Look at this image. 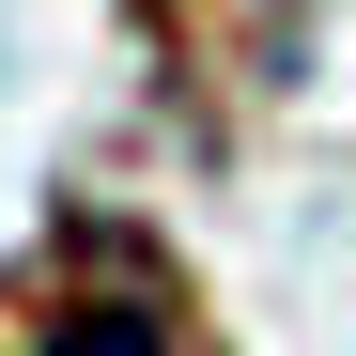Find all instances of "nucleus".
<instances>
[{
    "label": "nucleus",
    "mask_w": 356,
    "mask_h": 356,
    "mask_svg": "<svg viewBox=\"0 0 356 356\" xmlns=\"http://www.w3.org/2000/svg\"><path fill=\"white\" fill-rule=\"evenodd\" d=\"M31 356H186V310L124 264V232H93V279L31 325Z\"/></svg>",
    "instance_id": "1"
}]
</instances>
